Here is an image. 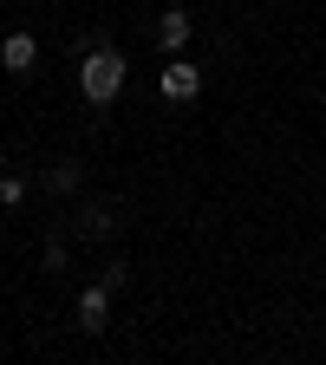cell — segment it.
Here are the masks:
<instances>
[{
	"label": "cell",
	"mask_w": 326,
	"mask_h": 365,
	"mask_svg": "<svg viewBox=\"0 0 326 365\" xmlns=\"http://www.w3.org/2000/svg\"><path fill=\"white\" fill-rule=\"evenodd\" d=\"M26 202V182L20 176H0V209H20Z\"/></svg>",
	"instance_id": "7"
},
{
	"label": "cell",
	"mask_w": 326,
	"mask_h": 365,
	"mask_svg": "<svg viewBox=\"0 0 326 365\" xmlns=\"http://www.w3.org/2000/svg\"><path fill=\"white\" fill-rule=\"evenodd\" d=\"M78 327H85V333H105V327H111V287H105V281L78 294Z\"/></svg>",
	"instance_id": "4"
},
{
	"label": "cell",
	"mask_w": 326,
	"mask_h": 365,
	"mask_svg": "<svg viewBox=\"0 0 326 365\" xmlns=\"http://www.w3.org/2000/svg\"><path fill=\"white\" fill-rule=\"evenodd\" d=\"M0 66H7V72H33L39 66V39L26 26H14L7 39H0Z\"/></svg>",
	"instance_id": "3"
},
{
	"label": "cell",
	"mask_w": 326,
	"mask_h": 365,
	"mask_svg": "<svg viewBox=\"0 0 326 365\" xmlns=\"http://www.w3.org/2000/svg\"><path fill=\"white\" fill-rule=\"evenodd\" d=\"M85 228H91V235H105V228H111V202H91L85 209Z\"/></svg>",
	"instance_id": "8"
},
{
	"label": "cell",
	"mask_w": 326,
	"mask_h": 365,
	"mask_svg": "<svg viewBox=\"0 0 326 365\" xmlns=\"http://www.w3.org/2000/svg\"><path fill=\"white\" fill-rule=\"evenodd\" d=\"M78 91L91 105H111L118 91H124V59L111 53V46H91L85 53V66H78Z\"/></svg>",
	"instance_id": "1"
},
{
	"label": "cell",
	"mask_w": 326,
	"mask_h": 365,
	"mask_svg": "<svg viewBox=\"0 0 326 365\" xmlns=\"http://www.w3.org/2000/svg\"><path fill=\"white\" fill-rule=\"evenodd\" d=\"M46 190H53V196H72L78 190V163H53V170H46Z\"/></svg>",
	"instance_id": "6"
},
{
	"label": "cell",
	"mask_w": 326,
	"mask_h": 365,
	"mask_svg": "<svg viewBox=\"0 0 326 365\" xmlns=\"http://www.w3.org/2000/svg\"><path fill=\"white\" fill-rule=\"evenodd\" d=\"M190 14H183V7H163V20H157V46H163V59L170 53H183V46H190Z\"/></svg>",
	"instance_id": "5"
},
{
	"label": "cell",
	"mask_w": 326,
	"mask_h": 365,
	"mask_svg": "<svg viewBox=\"0 0 326 365\" xmlns=\"http://www.w3.org/2000/svg\"><path fill=\"white\" fill-rule=\"evenodd\" d=\"M157 91H163L170 105H190L196 91H203V72H196L190 59H183V53H170V59H163V78H157Z\"/></svg>",
	"instance_id": "2"
}]
</instances>
